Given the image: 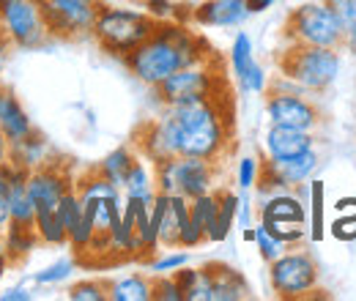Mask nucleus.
<instances>
[{"mask_svg":"<svg viewBox=\"0 0 356 301\" xmlns=\"http://www.w3.org/2000/svg\"><path fill=\"white\" fill-rule=\"evenodd\" d=\"M225 88L222 74L211 66L209 60L192 63L178 69L176 74H170L165 83L154 88V96L162 107H176V104H189V101H203V99H214L220 96Z\"/></svg>","mask_w":356,"mask_h":301,"instance_id":"0eeeda50","label":"nucleus"},{"mask_svg":"<svg viewBox=\"0 0 356 301\" xmlns=\"http://www.w3.org/2000/svg\"><path fill=\"white\" fill-rule=\"evenodd\" d=\"M69 301H107V282L102 279H80L66 291Z\"/></svg>","mask_w":356,"mask_h":301,"instance_id":"c9c22d12","label":"nucleus"},{"mask_svg":"<svg viewBox=\"0 0 356 301\" xmlns=\"http://www.w3.org/2000/svg\"><path fill=\"white\" fill-rule=\"evenodd\" d=\"M0 131L6 134L8 143H19V140H25L28 134L36 131L31 113L25 110V104L11 90H6L3 104H0Z\"/></svg>","mask_w":356,"mask_h":301,"instance_id":"a211bd4d","label":"nucleus"},{"mask_svg":"<svg viewBox=\"0 0 356 301\" xmlns=\"http://www.w3.org/2000/svg\"><path fill=\"white\" fill-rule=\"evenodd\" d=\"M318 260L302 247H291L268 263V285L280 299H305L318 291Z\"/></svg>","mask_w":356,"mask_h":301,"instance_id":"6e6552de","label":"nucleus"},{"mask_svg":"<svg viewBox=\"0 0 356 301\" xmlns=\"http://www.w3.org/2000/svg\"><path fill=\"white\" fill-rule=\"evenodd\" d=\"M209 238H206V230H203V225L200 222H195L192 216L184 222V227H181V236H178V247H184V250H197V247H203Z\"/></svg>","mask_w":356,"mask_h":301,"instance_id":"58836bf2","label":"nucleus"},{"mask_svg":"<svg viewBox=\"0 0 356 301\" xmlns=\"http://www.w3.org/2000/svg\"><path fill=\"white\" fill-rule=\"evenodd\" d=\"M154 28H156V22L143 8L102 0L93 28H90V36L107 55L127 58L134 47H140L154 33Z\"/></svg>","mask_w":356,"mask_h":301,"instance_id":"7ed1b4c3","label":"nucleus"},{"mask_svg":"<svg viewBox=\"0 0 356 301\" xmlns=\"http://www.w3.org/2000/svg\"><path fill=\"white\" fill-rule=\"evenodd\" d=\"M69 189H74V178H72V172L63 168V162H47L44 168L31 170L28 192H31V200L36 206V214L55 211L60 197Z\"/></svg>","mask_w":356,"mask_h":301,"instance_id":"ddd939ff","label":"nucleus"},{"mask_svg":"<svg viewBox=\"0 0 356 301\" xmlns=\"http://www.w3.org/2000/svg\"><path fill=\"white\" fill-rule=\"evenodd\" d=\"M28 178H31V170L19 168L11 159L6 165H0V189L8 203V216L17 225H33V219H36V206L28 192Z\"/></svg>","mask_w":356,"mask_h":301,"instance_id":"4468645a","label":"nucleus"},{"mask_svg":"<svg viewBox=\"0 0 356 301\" xmlns=\"http://www.w3.org/2000/svg\"><path fill=\"white\" fill-rule=\"evenodd\" d=\"M211 266V301H241L250 296L247 277L225 263H209Z\"/></svg>","mask_w":356,"mask_h":301,"instance_id":"6ab92c4d","label":"nucleus"},{"mask_svg":"<svg viewBox=\"0 0 356 301\" xmlns=\"http://www.w3.org/2000/svg\"><path fill=\"white\" fill-rule=\"evenodd\" d=\"M8 159H11V162H17V165H19V168H25V170H39V168H44L47 162H52L49 140H47L42 131L36 129L33 134H28L25 140L11 143Z\"/></svg>","mask_w":356,"mask_h":301,"instance_id":"aec40b11","label":"nucleus"},{"mask_svg":"<svg viewBox=\"0 0 356 301\" xmlns=\"http://www.w3.org/2000/svg\"><path fill=\"white\" fill-rule=\"evenodd\" d=\"M307 192H310V209H307V219H310V225H307V238L310 241H323V236H326V225H323V214H326V189H323V181H318V178H312L310 184H307Z\"/></svg>","mask_w":356,"mask_h":301,"instance_id":"cd10ccee","label":"nucleus"},{"mask_svg":"<svg viewBox=\"0 0 356 301\" xmlns=\"http://www.w3.org/2000/svg\"><path fill=\"white\" fill-rule=\"evenodd\" d=\"M209 58H211L209 44L192 28H186L178 19H168V22H156L154 33L121 60L137 83L154 90L170 74H176L178 69L209 60Z\"/></svg>","mask_w":356,"mask_h":301,"instance_id":"f257e3e1","label":"nucleus"},{"mask_svg":"<svg viewBox=\"0 0 356 301\" xmlns=\"http://www.w3.org/2000/svg\"><path fill=\"white\" fill-rule=\"evenodd\" d=\"M176 3L173 0H143V11L154 19V22H168L176 19Z\"/></svg>","mask_w":356,"mask_h":301,"instance_id":"ea45409f","label":"nucleus"},{"mask_svg":"<svg viewBox=\"0 0 356 301\" xmlns=\"http://www.w3.org/2000/svg\"><path fill=\"white\" fill-rule=\"evenodd\" d=\"M173 277L184 291V301H211V266H184Z\"/></svg>","mask_w":356,"mask_h":301,"instance_id":"a878e982","label":"nucleus"},{"mask_svg":"<svg viewBox=\"0 0 356 301\" xmlns=\"http://www.w3.org/2000/svg\"><path fill=\"white\" fill-rule=\"evenodd\" d=\"M134 159H137V151H134L132 145H118V148H113L93 170L99 172V175H104L110 184H115V186L121 189L124 181H127V172H129V168L134 165Z\"/></svg>","mask_w":356,"mask_h":301,"instance_id":"bb28decb","label":"nucleus"},{"mask_svg":"<svg viewBox=\"0 0 356 301\" xmlns=\"http://www.w3.org/2000/svg\"><path fill=\"white\" fill-rule=\"evenodd\" d=\"M137 154L145 156L151 165L156 162H165V159H173L178 156V145H176V134H173V127L165 115V110H159V115L148 118L140 129H137Z\"/></svg>","mask_w":356,"mask_h":301,"instance_id":"dca6fc26","label":"nucleus"},{"mask_svg":"<svg viewBox=\"0 0 356 301\" xmlns=\"http://www.w3.org/2000/svg\"><path fill=\"white\" fill-rule=\"evenodd\" d=\"M252 192H238V214H236V225L244 230V227H252L255 225V216H258V206H252Z\"/></svg>","mask_w":356,"mask_h":301,"instance_id":"79ce46f5","label":"nucleus"},{"mask_svg":"<svg viewBox=\"0 0 356 301\" xmlns=\"http://www.w3.org/2000/svg\"><path fill=\"white\" fill-rule=\"evenodd\" d=\"M33 299H36V293H33V288L25 285V282L6 285V288L0 291V301H33Z\"/></svg>","mask_w":356,"mask_h":301,"instance_id":"37998d69","label":"nucleus"},{"mask_svg":"<svg viewBox=\"0 0 356 301\" xmlns=\"http://www.w3.org/2000/svg\"><path fill=\"white\" fill-rule=\"evenodd\" d=\"M255 250H258V255L266 260V263H271V260H277L285 250H291L285 241H280L274 233H268L266 225L264 222H255Z\"/></svg>","mask_w":356,"mask_h":301,"instance_id":"f704fd0d","label":"nucleus"},{"mask_svg":"<svg viewBox=\"0 0 356 301\" xmlns=\"http://www.w3.org/2000/svg\"><path fill=\"white\" fill-rule=\"evenodd\" d=\"M8 151H11V143L6 140V134L0 131V165H6L8 162Z\"/></svg>","mask_w":356,"mask_h":301,"instance_id":"09e8293b","label":"nucleus"},{"mask_svg":"<svg viewBox=\"0 0 356 301\" xmlns=\"http://www.w3.org/2000/svg\"><path fill=\"white\" fill-rule=\"evenodd\" d=\"M318 145L315 131L288 129V127H271L264 134V159H288L296 154H305Z\"/></svg>","mask_w":356,"mask_h":301,"instance_id":"f3484780","label":"nucleus"},{"mask_svg":"<svg viewBox=\"0 0 356 301\" xmlns=\"http://www.w3.org/2000/svg\"><path fill=\"white\" fill-rule=\"evenodd\" d=\"M266 118L271 127H288V129L302 131H318L323 121L310 93L277 86H268L266 90Z\"/></svg>","mask_w":356,"mask_h":301,"instance_id":"9d476101","label":"nucleus"},{"mask_svg":"<svg viewBox=\"0 0 356 301\" xmlns=\"http://www.w3.org/2000/svg\"><path fill=\"white\" fill-rule=\"evenodd\" d=\"M154 301H184V291H181L173 274H156L154 277Z\"/></svg>","mask_w":356,"mask_h":301,"instance_id":"4c0bfd02","label":"nucleus"},{"mask_svg":"<svg viewBox=\"0 0 356 301\" xmlns=\"http://www.w3.org/2000/svg\"><path fill=\"white\" fill-rule=\"evenodd\" d=\"M252 17L247 0H203L189 11V19L197 28L211 31H238Z\"/></svg>","mask_w":356,"mask_h":301,"instance_id":"2eb2a0df","label":"nucleus"},{"mask_svg":"<svg viewBox=\"0 0 356 301\" xmlns=\"http://www.w3.org/2000/svg\"><path fill=\"white\" fill-rule=\"evenodd\" d=\"M3 244L8 250V258L11 263H22L25 258L33 255V250L42 244L33 225H17V222H8V227L3 230Z\"/></svg>","mask_w":356,"mask_h":301,"instance_id":"b1692460","label":"nucleus"},{"mask_svg":"<svg viewBox=\"0 0 356 301\" xmlns=\"http://www.w3.org/2000/svg\"><path fill=\"white\" fill-rule=\"evenodd\" d=\"M343 47H346V49L356 58V31L354 33H346V44H343Z\"/></svg>","mask_w":356,"mask_h":301,"instance_id":"8fccbe9b","label":"nucleus"},{"mask_svg":"<svg viewBox=\"0 0 356 301\" xmlns=\"http://www.w3.org/2000/svg\"><path fill=\"white\" fill-rule=\"evenodd\" d=\"M8 222H11V216H8V203H6V195H3V189H0V233L8 227Z\"/></svg>","mask_w":356,"mask_h":301,"instance_id":"49530a36","label":"nucleus"},{"mask_svg":"<svg viewBox=\"0 0 356 301\" xmlns=\"http://www.w3.org/2000/svg\"><path fill=\"white\" fill-rule=\"evenodd\" d=\"M74 271H77V260L58 258V260H52V263H47L44 268L33 271V274H31V282H33L36 288H55V285L69 282V279L74 277Z\"/></svg>","mask_w":356,"mask_h":301,"instance_id":"c85d7f7f","label":"nucleus"},{"mask_svg":"<svg viewBox=\"0 0 356 301\" xmlns=\"http://www.w3.org/2000/svg\"><path fill=\"white\" fill-rule=\"evenodd\" d=\"M189 252L184 250V247H170V250H159L156 255H151L148 258V271L156 277V274H176L178 268H184V266H189Z\"/></svg>","mask_w":356,"mask_h":301,"instance_id":"473e14b6","label":"nucleus"},{"mask_svg":"<svg viewBox=\"0 0 356 301\" xmlns=\"http://www.w3.org/2000/svg\"><path fill=\"white\" fill-rule=\"evenodd\" d=\"M124 197H137V200H154L156 197V178H154V165L137 154L134 165L127 172V181L121 186Z\"/></svg>","mask_w":356,"mask_h":301,"instance_id":"5701e85b","label":"nucleus"},{"mask_svg":"<svg viewBox=\"0 0 356 301\" xmlns=\"http://www.w3.org/2000/svg\"><path fill=\"white\" fill-rule=\"evenodd\" d=\"M189 216L195 222H200L203 230H206V238H211V233L217 227V216H220V195H217V189L192 197L189 200Z\"/></svg>","mask_w":356,"mask_h":301,"instance_id":"7c9ffc66","label":"nucleus"},{"mask_svg":"<svg viewBox=\"0 0 356 301\" xmlns=\"http://www.w3.org/2000/svg\"><path fill=\"white\" fill-rule=\"evenodd\" d=\"M285 39L288 44L343 49L346 28L326 0H307L296 8H291V14L285 19Z\"/></svg>","mask_w":356,"mask_h":301,"instance_id":"39448f33","label":"nucleus"},{"mask_svg":"<svg viewBox=\"0 0 356 301\" xmlns=\"http://www.w3.org/2000/svg\"><path fill=\"white\" fill-rule=\"evenodd\" d=\"M42 6L52 39H80L90 36L102 0H42Z\"/></svg>","mask_w":356,"mask_h":301,"instance_id":"f8f14e48","label":"nucleus"},{"mask_svg":"<svg viewBox=\"0 0 356 301\" xmlns=\"http://www.w3.org/2000/svg\"><path fill=\"white\" fill-rule=\"evenodd\" d=\"M162 110L176 134L178 156H200L209 162H220L227 154L233 127H230V115L222 107V96L162 107Z\"/></svg>","mask_w":356,"mask_h":301,"instance_id":"f03ea898","label":"nucleus"},{"mask_svg":"<svg viewBox=\"0 0 356 301\" xmlns=\"http://www.w3.org/2000/svg\"><path fill=\"white\" fill-rule=\"evenodd\" d=\"M33 230L39 236V241L44 247H69V238H66V227L60 225V219L55 211H42L33 219Z\"/></svg>","mask_w":356,"mask_h":301,"instance_id":"2f4dec72","label":"nucleus"},{"mask_svg":"<svg viewBox=\"0 0 356 301\" xmlns=\"http://www.w3.org/2000/svg\"><path fill=\"white\" fill-rule=\"evenodd\" d=\"M220 162H209L200 156H173L165 162L154 165V178H156V192L162 195H184L186 200L214 192L220 172Z\"/></svg>","mask_w":356,"mask_h":301,"instance_id":"423d86ee","label":"nucleus"},{"mask_svg":"<svg viewBox=\"0 0 356 301\" xmlns=\"http://www.w3.org/2000/svg\"><path fill=\"white\" fill-rule=\"evenodd\" d=\"M280 74L288 77L305 93H323L343 74V55L332 47H305L288 44V49L277 58Z\"/></svg>","mask_w":356,"mask_h":301,"instance_id":"20e7f679","label":"nucleus"},{"mask_svg":"<svg viewBox=\"0 0 356 301\" xmlns=\"http://www.w3.org/2000/svg\"><path fill=\"white\" fill-rule=\"evenodd\" d=\"M277 3H280V0H247L252 17H255V14H264V11H268V8H274Z\"/></svg>","mask_w":356,"mask_h":301,"instance_id":"a18cd8bd","label":"nucleus"},{"mask_svg":"<svg viewBox=\"0 0 356 301\" xmlns=\"http://www.w3.org/2000/svg\"><path fill=\"white\" fill-rule=\"evenodd\" d=\"M8 266H11V258H8V250H6V244H3V233H0V277L6 274Z\"/></svg>","mask_w":356,"mask_h":301,"instance_id":"de8ad7c7","label":"nucleus"},{"mask_svg":"<svg viewBox=\"0 0 356 301\" xmlns=\"http://www.w3.org/2000/svg\"><path fill=\"white\" fill-rule=\"evenodd\" d=\"M11 52H14V44H11V39L0 31V74L8 69V63H11Z\"/></svg>","mask_w":356,"mask_h":301,"instance_id":"c03bdc74","label":"nucleus"},{"mask_svg":"<svg viewBox=\"0 0 356 301\" xmlns=\"http://www.w3.org/2000/svg\"><path fill=\"white\" fill-rule=\"evenodd\" d=\"M326 3L334 8V14H337V19L343 22L346 33H354L356 31V0H326Z\"/></svg>","mask_w":356,"mask_h":301,"instance_id":"a19ab883","label":"nucleus"},{"mask_svg":"<svg viewBox=\"0 0 356 301\" xmlns=\"http://www.w3.org/2000/svg\"><path fill=\"white\" fill-rule=\"evenodd\" d=\"M220 195V216H217V227L211 233V244H222L227 241L233 225H236V214H238V192H230V189H217Z\"/></svg>","mask_w":356,"mask_h":301,"instance_id":"c756f323","label":"nucleus"},{"mask_svg":"<svg viewBox=\"0 0 356 301\" xmlns=\"http://www.w3.org/2000/svg\"><path fill=\"white\" fill-rule=\"evenodd\" d=\"M318 168H321L318 145L305 154L288 156V159H264V172L255 186V197H264L277 189H302L315 178Z\"/></svg>","mask_w":356,"mask_h":301,"instance_id":"9b49d317","label":"nucleus"},{"mask_svg":"<svg viewBox=\"0 0 356 301\" xmlns=\"http://www.w3.org/2000/svg\"><path fill=\"white\" fill-rule=\"evenodd\" d=\"M261 172H264V159L255 156V154H244L236 162V186H238V192H255V186L261 181Z\"/></svg>","mask_w":356,"mask_h":301,"instance_id":"72a5a7b5","label":"nucleus"},{"mask_svg":"<svg viewBox=\"0 0 356 301\" xmlns=\"http://www.w3.org/2000/svg\"><path fill=\"white\" fill-rule=\"evenodd\" d=\"M83 200H80V195H77V189H69L63 197H60V203H58V209H55V214L60 219V225L66 227V233H69V227L83 216ZM69 238V236H66Z\"/></svg>","mask_w":356,"mask_h":301,"instance_id":"e433bc0d","label":"nucleus"},{"mask_svg":"<svg viewBox=\"0 0 356 301\" xmlns=\"http://www.w3.org/2000/svg\"><path fill=\"white\" fill-rule=\"evenodd\" d=\"M0 31L17 49H42L52 39L42 0H0Z\"/></svg>","mask_w":356,"mask_h":301,"instance_id":"1a4fd4ad","label":"nucleus"},{"mask_svg":"<svg viewBox=\"0 0 356 301\" xmlns=\"http://www.w3.org/2000/svg\"><path fill=\"white\" fill-rule=\"evenodd\" d=\"M227 63H230V74L236 83H241L258 63L255 58V42L247 31H236L233 42H230V52H227Z\"/></svg>","mask_w":356,"mask_h":301,"instance_id":"393cba45","label":"nucleus"},{"mask_svg":"<svg viewBox=\"0 0 356 301\" xmlns=\"http://www.w3.org/2000/svg\"><path fill=\"white\" fill-rule=\"evenodd\" d=\"M186 219H189V200L184 195H168V203L162 211V225H159L162 250L178 247V236H181V227Z\"/></svg>","mask_w":356,"mask_h":301,"instance_id":"4be33fe9","label":"nucleus"},{"mask_svg":"<svg viewBox=\"0 0 356 301\" xmlns=\"http://www.w3.org/2000/svg\"><path fill=\"white\" fill-rule=\"evenodd\" d=\"M3 96H6V88H3V83H0V104H3Z\"/></svg>","mask_w":356,"mask_h":301,"instance_id":"3c124183","label":"nucleus"},{"mask_svg":"<svg viewBox=\"0 0 356 301\" xmlns=\"http://www.w3.org/2000/svg\"><path fill=\"white\" fill-rule=\"evenodd\" d=\"M107 301H154V277L132 271V274L110 279Z\"/></svg>","mask_w":356,"mask_h":301,"instance_id":"412c9836","label":"nucleus"}]
</instances>
